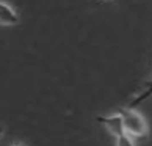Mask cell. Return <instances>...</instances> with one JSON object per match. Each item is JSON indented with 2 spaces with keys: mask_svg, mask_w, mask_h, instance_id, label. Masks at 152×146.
<instances>
[{
  "mask_svg": "<svg viewBox=\"0 0 152 146\" xmlns=\"http://www.w3.org/2000/svg\"><path fill=\"white\" fill-rule=\"evenodd\" d=\"M118 113L122 118L124 131H126L127 135H130L133 138L148 137V123L138 112H135L133 109H129V107H122L118 110Z\"/></svg>",
  "mask_w": 152,
  "mask_h": 146,
  "instance_id": "1",
  "label": "cell"
},
{
  "mask_svg": "<svg viewBox=\"0 0 152 146\" xmlns=\"http://www.w3.org/2000/svg\"><path fill=\"white\" fill-rule=\"evenodd\" d=\"M97 123L104 124L107 127V131L111 135H115L116 138L126 134V131H124V123H122V118L119 113L110 115V116H97Z\"/></svg>",
  "mask_w": 152,
  "mask_h": 146,
  "instance_id": "2",
  "label": "cell"
},
{
  "mask_svg": "<svg viewBox=\"0 0 152 146\" xmlns=\"http://www.w3.org/2000/svg\"><path fill=\"white\" fill-rule=\"evenodd\" d=\"M19 22H20V18L16 13V10L13 7H10L8 3H5L3 0H0V25L11 27V25H18Z\"/></svg>",
  "mask_w": 152,
  "mask_h": 146,
  "instance_id": "3",
  "label": "cell"
},
{
  "mask_svg": "<svg viewBox=\"0 0 152 146\" xmlns=\"http://www.w3.org/2000/svg\"><path fill=\"white\" fill-rule=\"evenodd\" d=\"M152 96V80L149 82V83H146V87H144V90L140 94H137V98H135L132 102H130V105H129V109H133V107H137L138 104H141V102H144L146 99H149Z\"/></svg>",
  "mask_w": 152,
  "mask_h": 146,
  "instance_id": "4",
  "label": "cell"
},
{
  "mask_svg": "<svg viewBox=\"0 0 152 146\" xmlns=\"http://www.w3.org/2000/svg\"><path fill=\"white\" fill-rule=\"evenodd\" d=\"M116 146H135V145H133L132 137L127 135V134H124V135L116 138Z\"/></svg>",
  "mask_w": 152,
  "mask_h": 146,
  "instance_id": "5",
  "label": "cell"
},
{
  "mask_svg": "<svg viewBox=\"0 0 152 146\" xmlns=\"http://www.w3.org/2000/svg\"><path fill=\"white\" fill-rule=\"evenodd\" d=\"M2 135H3V127L0 126V138H2Z\"/></svg>",
  "mask_w": 152,
  "mask_h": 146,
  "instance_id": "6",
  "label": "cell"
},
{
  "mask_svg": "<svg viewBox=\"0 0 152 146\" xmlns=\"http://www.w3.org/2000/svg\"><path fill=\"white\" fill-rule=\"evenodd\" d=\"M14 146H24V145H19V143H18V145H14Z\"/></svg>",
  "mask_w": 152,
  "mask_h": 146,
  "instance_id": "7",
  "label": "cell"
}]
</instances>
